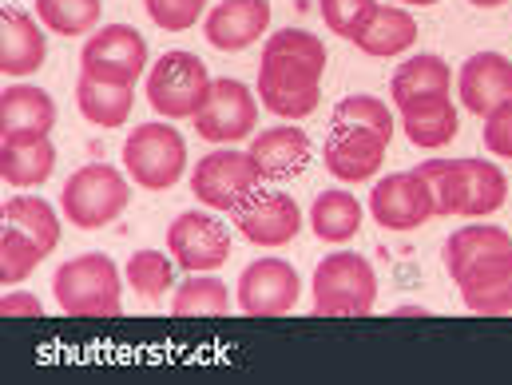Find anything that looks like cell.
<instances>
[{
	"label": "cell",
	"mask_w": 512,
	"mask_h": 385,
	"mask_svg": "<svg viewBox=\"0 0 512 385\" xmlns=\"http://www.w3.org/2000/svg\"><path fill=\"white\" fill-rule=\"evenodd\" d=\"M401 4H417V8H429V4H437V0H401Z\"/></svg>",
	"instance_id": "41"
},
{
	"label": "cell",
	"mask_w": 512,
	"mask_h": 385,
	"mask_svg": "<svg viewBox=\"0 0 512 385\" xmlns=\"http://www.w3.org/2000/svg\"><path fill=\"white\" fill-rule=\"evenodd\" d=\"M469 4H477V8H497V4H505V0H469Z\"/></svg>",
	"instance_id": "40"
},
{
	"label": "cell",
	"mask_w": 512,
	"mask_h": 385,
	"mask_svg": "<svg viewBox=\"0 0 512 385\" xmlns=\"http://www.w3.org/2000/svg\"><path fill=\"white\" fill-rule=\"evenodd\" d=\"M128 286L139 298H163V290L175 286V258L171 251H135L128 258V270H124Z\"/></svg>",
	"instance_id": "33"
},
{
	"label": "cell",
	"mask_w": 512,
	"mask_h": 385,
	"mask_svg": "<svg viewBox=\"0 0 512 385\" xmlns=\"http://www.w3.org/2000/svg\"><path fill=\"white\" fill-rule=\"evenodd\" d=\"M505 255H512L509 231H501V227H493V223H469V227H461V231L449 235V243H445V270H449V278L457 282L465 270H473V266H481V262H489V258H505Z\"/></svg>",
	"instance_id": "22"
},
{
	"label": "cell",
	"mask_w": 512,
	"mask_h": 385,
	"mask_svg": "<svg viewBox=\"0 0 512 385\" xmlns=\"http://www.w3.org/2000/svg\"><path fill=\"white\" fill-rule=\"evenodd\" d=\"M449 84H453L449 64L437 52H417L405 64H397V72L389 80V96H393V104L401 112L409 104H421V100H433V96H449Z\"/></svg>",
	"instance_id": "21"
},
{
	"label": "cell",
	"mask_w": 512,
	"mask_h": 385,
	"mask_svg": "<svg viewBox=\"0 0 512 385\" xmlns=\"http://www.w3.org/2000/svg\"><path fill=\"white\" fill-rule=\"evenodd\" d=\"M262 175H258L251 151L239 147H219L211 155H203L191 171V191L207 211H235L247 195H255Z\"/></svg>",
	"instance_id": "8"
},
{
	"label": "cell",
	"mask_w": 512,
	"mask_h": 385,
	"mask_svg": "<svg viewBox=\"0 0 512 385\" xmlns=\"http://www.w3.org/2000/svg\"><path fill=\"white\" fill-rule=\"evenodd\" d=\"M211 72H207V64L195 56V52H183V48H175V52H163L155 64H151V72H147V88H143V96H147V104L163 116V120H195L199 116V108L207 104V96H211Z\"/></svg>",
	"instance_id": "5"
},
{
	"label": "cell",
	"mask_w": 512,
	"mask_h": 385,
	"mask_svg": "<svg viewBox=\"0 0 512 385\" xmlns=\"http://www.w3.org/2000/svg\"><path fill=\"white\" fill-rule=\"evenodd\" d=\"M56 171V147L52 139H28V143H0V175L8 187L28 191L48 183Z\"/></svg>",
	"instance_id": "25"
},
{
	"label": "cell",
	"mask_w": 512,
	"mask_h": 385,
	"mask_svg": "<svg viewBox=\"0 0 512 385\" xmlns=\"http://www.w3.org/2000/svg\"><path fill=\"white\" fill-rule=\"evenodd\" d=\"M4 227H16L32 243H40L48 255L60 247V215L48 199L40 195H12L4 203Z\"/></svg>",
	"instance_id": "30"
},
{
	"label": "cell",
	"mask_w": 512,
	"mask_h": 385,
	"mask_svg": "<svg viewBox=\"0 0 512 385\" xmlns=\"http://www.w3.org/2000/svg\"><path fill=\"white\" fill-rule=\"evenodd\" d=\"M147 72V40L131 24H100L80 48V76L135 88V80Z\"/></svg>",
	"instance_id": "7"
},
{
	"label": "cell",
	"mask_w": 512,
	"mask_h": 385,
	"mask_svg": "<svg viewBox=\"0 0 512 385\" xmlns=\"http://www.w3.org/2000/svg\"><path fill=\"white\" fill-rule=\"evenodd\" d=\"M465 167V211L461 219H489L509 199V179L493 159H461Z\"/></svg>",
	"instance_id": "28"
},
{
	"label": "cell",
	"mask_w": 512,
	"mask_h": 385,
	"mask_svg": "<svg viewBox=\"0 0 512 385\" xmlns=\"http://www.w3.org/2000/svg\"><path fill=\"white\" fill-rule=\"evenodd\" d=\"M370 215L382 231H413L433 219V195L417 171H393L374 183Z\"/></svg>",
	"instance_id": "13"
},
{
	"label": "cell",
	"mask_w": 512,
	"mask_h": 385,
	"mask_svg": "<svg viewBox=\"0 0 512 385\" xmlns=\"http://www.w3.org/2000/svg\"><path fill=\"white\" fill-rule=\"evenodd\" d=\"M48 56L44 24L24 8H4L0 16V68L4 76H32Z\"/></svg>",
	"instance_id": "19"
},
{
	"label": "cell",
	"mask_w": 512,
	"mask_h": 385,
	"mask_svg": "<svg viewBox=\"0 0 512 385\" xmlns=\"http://www.w3.org/2000/svg\"><path fill=\"white\" fill-rule=\"evenodd\" d=\"M354 44H358L366 56H378V60L405 56V52L417 44V20H413L401 4H378Z\"/></svg>",
	"instance_id": "23"
},
{
	"label": "cell",
	"mask_w": 512,
	"mask_h": 385,
	"mask_svg": "<svg viewBox=\"0 0 512 385\" xmlns=\"http://www.w3.org/2000/svg\"><path fill=\"white\" fill-rule=\"evenodd\" d=\"M461 302L473 314H512V255L489 258L457 278Z\"/></svg>",
	"instance_id": "20"
},
{
	"label": "cell",
	"mask_w": 512,
	"mask_h": 385,
	"mask_svg": "<svg viewBox=\"0 0 512 385\" xmlns=\"http://www.w3.org/2000/svg\"><path fill=\"white\" fill-rule=\"evenodd\" d=\"M104 16V0H36V20L56 36L96 32Z\"/></svg>",
	"instance_id": "32"
},
{
	"label": "cell",
	"mask_w": 512,
	"mask_h": 385,
	"mask_svg": "<svg viewBox=\"0 0 512 385\" xmlns=\"http://www.w3.org/2000/svg\"><path fill=\"white\" fill-rule=\"evenodd\" d=\"M298 298H302V278L286 258H255L235 282V302L251 318L290 314Z\"/></svg>",
	"instance_id": "9"
},
{
	"label": "cell",
	"mask_w": 512,
	"mask_h": 385,
	"mask_svg": "<svg viewBox=\"0 0 512 385\" xmlns=\"http://www.w3.org/2000/svg\"><path fill=\"white\" fill-rule=\"evenodd\" d=\"M131 203L128 175L112 163H88L80 167L64 191H60V211L76 231H100L116 223Z\"/></svg>",
	"instance_id": "3"
},
{
	"label": "cell",
	"mask_w": 512,
	"mask_h": 385,
	"mask_svg": "<svg viewBox=\"0 0 512 385\" xmlns=\"http://www.w3.org/2000/svg\"><path fill=\"white\" fill-rule=\"evenodd\" d=\"M131 104H135V88L104 84L92 76H80V84H76V108L96 128H124L131 120Z\"/></svg>",
	"instance_id": "27"
},
{
	"label": "cell",
	"mask_w": 512,
	"mask_h": 385,
	"mask_svg": "<svg viewBox=\"0 0 512 385\" xmlns=\"http://www.w3.org/2000/svg\"><path fill=\"white\" fill-rule=\"evenodd\" d=\"M56 128V100L44 88L12 84L0 96V143L48 139Z\"/></svg>",
	"instance_id": "17"
},
{
	"label": "cell",
	"mask_w": 512,
	"mask_h": 385,
	"mask_svg": "<svg viewBox=\"0 0 512 385\" xmlns=\"http://www.w3.org/2000/svg\"><path fill=\"white\" fill-rule=\"evenodd\" d=\"M330 124H350V128H366V131H378L382 139H393V112L385 108L378 96H346V100H338V108H334V116H330Z\"/></svg>",
	"instance_id": "35"
},
{
	"label": "cell",
	"mask_w": 512,
	"mask_h": 385,
	"mask_svg": "<svg viewBox=\"0 0 512 385\" xmlns=\"http://www.w3.org/2000/svg\"><path fill=\"white\" fill-rule=\"evenodd\" d=\"M366 223V207L350 195V191H322L310 207V231L322 239V243H350Z\"/></svg>",
	"instance_id": "26"
},
{
	"label": "cell",
	"mask_w": 512,
	"mask_h": 385,
	"mask_svg": "<svg viewBox=\"0 0 512 385\" xmlns=\"http://www.w3.org/2000/svg\"><path fill=\"white\" fill-rule=\"evenodd\" d=\"M378 302L374 262L354 251H334L314 270V314L322 318H362Z\"/></svg>",
	"instance_id": "4"
},
{
	"label": "cell",
	"mask_w": 512,
	"mask_h": 385,
	"mask_svg": "<svg viewBox=\"0 0 512 385\" xmlns=\"http://www.w3.org/2000/svg\"><path fill=\"white\" fill-rule=\"evenodd\" d=\"M258 128V104L255 92L243 84V80H215L211 84V96L207 104L199 108L195 116V131L207 139V143H239V139H251Z\"/></svg>",
	"instance_id": "11"
},
{
	"label": "cell",
	"mask_w": 512,
	"mask_h": 385,
	"mask_svg": "<svg viewBox=\"0 0 512 385\" xmlns=\"http://www.w3.org/2000/svg\"><path fill=\"white\" fill-rule=\"evenodd\" d=\"M322 8V20L330 32H338L342 40H358L370 12L378 8V0H318Z\"/></svg>",
	"instance_id": "36"
},
{
	"label": "cell",
	"mask_w": 512,
	"mask_h": 385,
	"mask_svg": "<svg viewBox=\"0 0 512 385\" xmlns=\"http://www.w3.org/2000/svg\"><path fill=\"white\" fill-rule=\"evenodd\" d=\"M485 147L497 159H512V100L485 116Z\"/></svg>",
	"instance_id": "38"
},
{
	"label": "cell",
	"mask_w": 512,
	"mask_h": 385,
	"mask_svg": "<svg viewBox=\"0 0 512 385\" xmlns=\"http://www.w3.org/2000/svg\"><path fill=\"white\" fill-rule=\"evenodd\" d=\"M124 171L143 191H171L187 171V139L171 120H151L131 128L124 143Z\"/></svg>",
	"instance_id": "6"
},
{
	"label": "cell",
	"mask_w": 512,
	"mask_h": 385,
	"mask_svg": "<svg viewBox=\"0 0 512 385\" xmlns=\"http://www.w3.org/2000/svg\"><path fill=\"white\" fill-rule=\"evenodd\" d=\"M167 251L179 270L207 274L231 258V235L211 211H183L167 227Z\"/></svg>",
	"instance_id": "10"
},
{
	"label": "cell",
	"mask_w": 512,
	"mask_h": 385,
	"mask_svg": "<svg viewBox=\"0 0 512 385\" xmlns=\"http://www.w3.org/2000/svg\"><path fill=\"white\" fill-rule=\"evenodd\" d=\"M231 219H235V231L247 243L266 247V251H278V247L294 243L298 231H302V207L286 191H255V195H247L231 211Z\"/></svg>",
	"instance_id": "12"
},
{
	"label": "cell",
	"mask_w": 512,
	"mask_h": 385,
	"mask_svg": "<svg viewBox=\"0 0 512 385\" xmlns=\"http://www.w3.org/2000/svg\"><path fill=\"white\" fill-rule=\"evenodd\" d=\"M401 131L413 147H425V151H437L445 143L457 139L461 120H457V108L449 96H433V100H421V104H409L401 108Z\"/></svg>",
	"instance_id": "24"
},
{
	"label": "cell",
	"mask_w": 512,
	"mask_h": 385,
	"mask_svg": "<svg viewBox=\"0 0 512 385\" xmlns=\"http://www.w3.org/2000/svg\"><path fill=\"white\" fill-rule=\"evenodd\" d=\"M457 96L465 112L489 116L512 100V60L505 52H477L457 72Z\"/></svg>",
	"instance_id": "15"
},
{
	"label": "cell",
	"mask_w": 512,
	"mask_h": 385,
	"mask_svg": "<svg viewBox=\"0 0 512 385\" xmlns=\"http://www.w3.org/2000/svg\"><path fill=\"white\" fill-rule=\"evenodd\" d=\"M417 175L425 179L429 195H433V215L449 219L465 211V167L461 159H425L417 163Z\"/></svg>",
	"instance_id": "31"
},
{
	"label": "cell",
	"mask_w": 512,
	"mask_h": 385,
	"mask_svg": "<svg viewBox=\"0 0 512 385\" xmlns=\"http://www.w3.org/2000/svg\"><path fill=\"white\" fill-rule=\"evenodd\" d=\"M385 147H389V139H382L378 131L334 124L322 143V163L338 183H366L382 171Z\"/></svg>",
	"instance_id": "14"
},
{
	"label": "cell",
	"mask_w": 512,
	"mask_h": 385,
	"mask_svg": "<svg viewBox=\"0 0 512 385\" xmlns=\"http://www.w3.org/2000/svg\"><path fill=\"white\" fill-rule=\"evenodd\" d=\"M251 159H255L262 183H286V179H298L314 155L310 147V135L302 128H266L251 139Z\"/></svg>",
	"instance_id": "18"
},
{
	"label": "cell",
	"mask_w": 512,
	"mask_h": 385,
	"mask_svg": "<svg viewBox=\"0 0 512 385\" xmlns=\"http://www.w3.org/2000/svg\"><path fill=\"white\" fill-rule=\"evenodd\" d=\"M143 8L163 32H187L203 16L207 0H143Z\"/></svg>",
	"instance_id": "37"
},
{
	"label": "cell",
	"mask_w": 512,
	"mask_h": 385,
	"mask_svg": "<svg viewBox=\"0 0 512 385\" xmlns=\"http://www.w3.org/2000/svg\"><path fill=\"white\" fill-rule=\"evenodd\" d=\"M0 314H4V318H40V314H44V306H40V298H36V294L12 290V294H4V298H0Z\"/></svg>",
	"instance_id": "39"
},
{
	"label": "cell",
	"mask_w": 512,
	"mask_h": 385,
	"mask_svg": "<svg viewBox=\"0 0 512 385\" xmlns=\"http://www.w3.org/2000/svg\"><path fill=\"white\" fill-rule=\"evenodd\" d=\"M266 28H270V0H219L203 20V36L219 52L251 48L266 36Z\"/></svg>",
	"instance_id": "16"
},
{
	"label": "cell",
	"mask_w": 512,
	"mask_h": 385,
	"mask_svg": "<svg viewBox=\"0 0 512 385\" xmlns=\"http://www.w3.org/2000/svg\"><path fill=\"white\" fill-rule=\"evenodd\" d=\"M231 290L223 278H215L211 270L207 274H187L175 294H171V314L175 318H219L231 310Z\"/></svg>",
	"instance_id": "29"
},
{
	"label": "cell",
	"mask_w": 512,
	"mask_h": 385,
	"mask_svg": "<svg viewBox=\"0 0 512 385\" xmlns=\"http://www.w3.org/2000/svg\"><path fill=\"white\" fill-rule=\"evenodd\" d=\"M52 294L68 318H116L124 306L120 270L108 255L68 258L52 278Z\"/></svg>",
	"instance_id": "2"
},
{
	"label": "cell",
	"mask_w": 512,
	"mask_h": 385,
	"mask_svg": "<svg viewBox=\"0 0 512 385\" xmlns=\"http://www.w3.org/2000/svg\"><path fill=\"white\" fill-rule=\"evenodd\" d=\"M326 72V48L306 28H282L262 40L258 60V104L278 120H306L318 112Z\"/></svg>",
	"instance_id": "1"
},
{
	"label": "cell",
	"mask_w": 512,
	"mask_h": 385,
	"mask_svg": "<svg viewBox=\"0 0 512 385\" xmlns=\"http://www.w3.org/2000/svg\"><path fill=\"white\" fill-rule=\"evenodd\" d=\"M44 258H48V251L40 243L20 235L16 227H4V235H0V282L4 286H20Z\"/></svg>",
	"instance_id": "34"
}]
</instances>
